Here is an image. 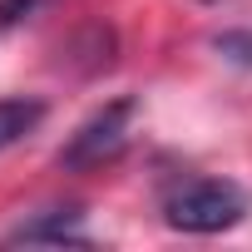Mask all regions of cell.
Masks as SVG:
<instances>
[{
  "mask_svg": "<svg viewBox=\"0 0 252 252\" xmlns=\"http://www.w3.org/2000/svg\"><path fill=\"white\" fill-rule=\"evenodd\" d=\"M247 213V198L232 178H183L163 193V222L188 237H213L237 227Z\"/></svg>",
  "mask_w": 252,
  "mask_h": 252,
  "instance_id": "1",
  "label": "cell"
},
{
  "mask_svg": "<svg viewBox=\"0 0 252 252\" xmlns=\"http://www.w3.org/2000/svg\"><path fill=\"white\" fill-rule=\"evenodd\" d=\"M129 124H134V99H114L99 114H89L79 129L69 134V144L60 149V168L69 173H89L114 163L124 149H129Z\"/></svg>",
  "mask_w": 252,
  "mask_h": 252,
  "instance_id": "2",
  "label": "cell"
},
{
  "mask_svg": "<svg viewBox=\"0 0 252 252\" xmlns=\"http://www.w3.org/2000/svg\"><path fill=\"white\" fill-rule=\"evenodd\" d=\"M10 247H89V227L79 208H45L5 232Z\"/></svg>",
  "mask_w": 252,
  "mask_h": 252,
  "instance_id": "3",
  "label": "cell"
},
{
  "mask_svg": "<svg viewBox=\"0 0 252 252\" xmlns=\"http://www.w3.org/2000/svg\"><path fill=\"white\" fill-rule=\"evenodd\" d=\"M40 119H45V104L40 99H0V149H10L25 134H35Z\"/></svg>",
  "mask_w": 252,
  "mask_h": 252,
  "instance_id": "4",
  "label": "cell"
},
{
  "mask_svg": "<svg viewBox=\"0 0 252 252\" xmlns=\"http://www.w3.org/2000/svg\"><path fill=\"white\" fill-rule=\"evenodd\" d=\"M213 50H218L227 64H237V69H252V30H222V35L213 40Z\"/></svg>",
  "mask_w": 252,
  "mask_h": 252,
  "instance_id": "5",
  "label": "cell"
},
{
  "mask_svg": "<svg viewBox=\"0 0 252 252\" xmlns=\"http://www.w3.org/2000/svg\"><path fill=\"white\" fill-rule=\"evenodd\" d=\"M40 5H45V0H0V30H10V25L30 20Z\"/></svg>",
  "mask_w": 252,
  "mask_h": 252,
  "instance_id": "6",
  "label": "cell"
},
{
  "mask_svg": "<svg viewBox=\"0 0 252 252\" xmlns=\"http://www.w3.org/2000/svg\"><path fill=\"white\" fill-rule=\"evenodd\" d=\"M203 5H222V0H203Z\"/></svg>",
  "mask_w": 252,
  "mask_h": 252,
  "instance_id": "7",
  "label": "cell"
}]
</instances>
